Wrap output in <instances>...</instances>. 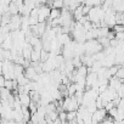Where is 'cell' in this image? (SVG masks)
<instances>
[{"label":"cell","instance_id":"obj_10","mask_svg":"<svg viewBox=\"0 0 124 124\" xmlns=\"http://www.w3.org/2000/svg\"><path fill=\"white\" fill-rule=\"evenodd\" d=\"M102 124H114V120H113L111 117H107V118L102 122Z\"/></svg>","mask_w":124,"mask_h":124},{"label":"cell","instance_id":"obj_1","mask_svg":"<svg viewBox=\"0 0 124 124\" xmlns=\"http://www.w3.org/2000/svg\"><path fill=\"white\" fill-rule=\"evenodd\" d=\"M107 111L105 108H99L93 113V124H99L102 123L106 118H107Z\"/></svg>","mask_w":124,"mask_h":124},{"label":"cell","instance_id":"obj_4","mask_svg":"<svg viewBox=\"0 0 124 124\" xmlns=\"http://www.w3.org/2000/svg\"><path fill=\"white\" fill-rule=\"evenodd\" d=\"M38 74H39V73L35 71V68H34L33 66H29V67L24 68V76H26L29 80H35V78H37Z\"/></svg>","mask_w":124,"mask_h":124},{"label":"cell","instance_id":"obj_13","mask_svg":"<svg viewBox=\"0 0 124 124\" xmlns=\"http://www.w3.org/2000/svg\"><path fill=\"white\" fill-rule=\"evenodd\" d=\"M99 124H102V123H99Z\"/></svg>","mask_w":124,"mask_h":124},{"label":"cell","instance_id":"obj_7","mask_svg":"<svg viewBox=\"0 0 124 124\" xmlns=\"http://www.w3.org/2000/svg\"><path fill=\"white\" fill-rule=\"evenodd\" d=\"M41 50H43V49H34V47H33V51H32V54H31V62H33V63H35V62H40Z\"/></svg>","mask_w":124,"mask_h":124},{"label":"cell","instance_id":"obj_11","mask_svg":"<svg viewBox=\"0 0 124 124\" xmlns=\"http://www.w3.org/2000/svg\"><path fill=\"white\" fill-rule=\"evenodd\" d=\"M5 78H4V76H0V88H4L5 86Z\"/></svg>","mask_w":124,"mask_h":124},{"label":"cell","instance_id":"obj_5","mask_svg":"<svg viewBox=\"0 0 124 124\" xmlns=\"http://www.w3.org/2000/svg\"><path fill=\"white\" fill-rule=\"evenodd\" d=\"M18 99H20V102L23 107H28L32 102V99H31V95L29 94H20L18 95Z\"/></svg>","mask_w":124,"mask_h":124},{"label":"cell","instance_id":"obj_2","mask_svg":"<svg viewBox=\"0 0 124 124\" xmlns=\"http://www.w3.org/2000/svg\"><path fill=\"white\" fill-rule=\"evenodd\" d=\"M50 11L51 9L46 5H43L39 8V11H38V20L39 22H45L49 17H50Z\"/></svg>","mask_w":124,"mask_h":124},{"label":"cell","instance_id":"obj_12","mask_svg":"<svg viewBox=\"0 0 124 124\" xmlns=\"http://www.w3.org/2000/svg\"><path fill=\"white\" fill-rule=\"evenodd\" d=\"M1 118H3V117H1V113H0V122H1Z\"/></svg>","mask_w":124,"mask_h":124},{"label":"cell","instance_id":"obj_3","mask_svg":"<svg viewBox=\"0 0 124 124\" xmlns=\"http://www.w3.org/2000/svg\"><path fill=\"white\" fill-rule=\"evenodd\" d=\"M97 79H99L97 73L89 72L88 76H86V78H85V85H86V89H91V88L97 83Z\"/></svg>","mask_w":124,"mask_h":124},{"label":"cell","instance_id":"obj_6","mask_svg":"<svg viewBox=\"0 0 124 124\" xmlns=\"http://www.w3.org/2000/svg\"><path fill=\"white\" fill-rule=\"evenodd\" d=\"M112 9L116 12H123L124 11V0H113Z\"/></svg>","mask_w":124,"mask_h":124},{"label":"cell","instance_id":"obj_9","mask_svg":"<svg viewBox=\"0 0 124 124\" xmlns=\"http://www.w3.org/2000/svg\"><path fill=\"white\" fill-rule=\"evenodd\" d=\"M117 94H118V97H119V99L124 97V83H122V85H120L119 89L117 90Z\"/></svg>","mask_w":124,"mask_h":124},{"label":"cell","instance_id":"obj_8","mask_svg":"<svg viewBox=\"0 0 124 124\" xmlns=\"http://www.w3.org/2000/svg\"><path fill=\"white\" fill-rule=\"evenodd\" d=\"M61 16V10L60 9H55V8H52L51 9V11H50V20L52 21V20H55V18H58Z\"/></svg>","mask_w":124,"mask_h":124}]
</instances>
